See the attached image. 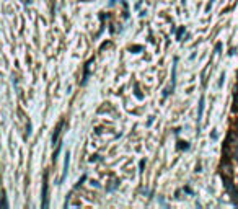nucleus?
<instances>
[{
  "label": "nucleus",
  "mask_w": 238,
  "mask_h": 209,
  "mask_svg": "<svg viewBox=\"0 0 238 209\" xmlns=\"http://www.w3.org/2000/svg\"><path fill=\"white\" fill-rule=\"evenodd\" d=\"M202 111H204V96H201V102H199V113H197V121L202 118Z\"/></svg>",
  "instance_id": "obj_1"
},
{
  "label": "nucleus",
  "mask_w": 238,
  "mask_h": 209,
  "mask_svg": "<svg viewBox=\"0 0 238 209\" xmlns=\"http://www.w3.org/2000/svg\"><path fill=\"white\" fill-rule=\"evenodd\" d=\"M183 33H184V28H179V31H178V39L181 38V34H183Z\"/></svg>",
  "instance_id": "obj_2"
}]
</instances>
